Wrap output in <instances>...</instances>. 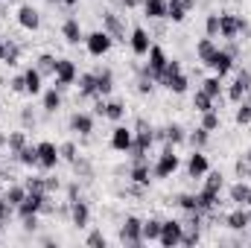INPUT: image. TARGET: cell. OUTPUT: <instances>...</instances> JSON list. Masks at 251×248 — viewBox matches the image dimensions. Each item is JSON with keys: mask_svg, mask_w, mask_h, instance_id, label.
<instances>
[{"mask_svg": "<svg viewBox=\"0 0 251 248\" xmlns=\"http://www.w3.org/2000/svg\"><path fill=\"white\" fill-rule=\"evenodd\" d=\"M3 53H6V41H0V62H3Z\"/></svg>", "mask_w": 251, "mask_h": 248, "instance_id": "cell-56", "label": "cell"}, {"mask_svg": "<svg viewBox=\"0 0 251 248\" xmlns=\"http://www.w3.org/2000/svg\"><path fill=\"white\" fill-rule=\"evenodd\" d=\"M26 193H29V190H26V187H9V190H6V196H3V198H6V201H9V204H12V207H18V204H21V201H24V198H26Z\"/></svg>", "mask_w": 251, "mask_h": 248, "instance_id": "cell-28", "label": "cell"}, {"mask_svg": "<svg viewBox=\"0 0 251 248\" xmlns=\"http://www.w3.org/2000/svg\"><path fill=\"white\" fill-rule=\"evenodd\" d=\"M246 204H249V207H251V190H249V198H246Z\"/></svg>", "mask_w": 251, "mask_h": 248, "instance_id": "cell-58", "label": "cell"}, {"mask_svg": "<svg viewBox=\"0 0 251 248\" xmlns=\"http://www.w3.org/2000/svg\"><path fill=\"white\" fill-rule=\"evenodd\" d=\"M178 73H181V62H176V59H170V62H167V67L161 70V76H158L155 82H161V85H167V82H170L173 76H178Z\"/></svg>", "mask_w": 251, "mask_h": 248, "instance_id": "cell-26", "label": "cell"}, {"mask_svg": "<svg viewBox=\"0 0 251 248\" xmlns=\"http://www.w3.org/2000/svg\"><path fill=\"white\" fill-rule=\"evenodd\" d=\"M225 222H228V228H231V231H246V228L251 225V213L240 207V210L228 213V219H225Z\"/></svg>", "mask_w": 251, "mask_h": 248, "instance_id": "cell-17", "label": "cell"}, {"mask_svg": "<svg viewBox=\"0 0 251 248\" xmlns=\"http://www.w3.org/2000/svg\"><path fill=\"white\" fill-rule=\"evenodd\" d=\"M146 56H149V64H146V76L158 79V76H161V70H164V67H167V62H170V59H167V53H164L158 44H152Z\"/></svg>", "mask_w": 251, "mask_h": 248, "instance_id": "cell-8", "label": "cell"}, {"mask_svg": "<svg viewBox=\"0 0 251 248\" xmlns=\"http://www.w3.org/2000/svg\"><path fill=\"white\" fill-rule=\"evenodd\" d=\"M176 170H178V155L167 146V149H164V155L158 158V164H155V170H152V173H155V178H170Z\"/></svg>", "mask_w": 251, "mask_h": 248, "instance_id": "cell-6", "label": "cell"}, {"mask_svg": "<svg viewBox=\"0 0 251 248\" xmlns=\"http://www.w3.org/2000/svg\"><path fill=\"white\" fill-rule=\"evenodd\" d=\"M201 91H204V94H210L213 99H219V94H222L219 76H210V79H204V82H201Z\"/></svg>", "mask_w": 251, "mask_h": 248, "instance_id": "cell-34", "label": "cell"}, {"mask_svg": "<svg viewBox=\"0 0 251 248\" xmlns=\"http://www.w3.org/2000/svg\"><path fill=\"white\" fill-rule=\"evenodd\" d=\"M38 70H41V76L44 73H56V59L53 56H41L38 59Z\"/></svg>", "mask_w": 251, "mask_h": 248, "instance_id": "cell-45", "label": "cell"}, {"mask_svg": "<svg viewBox=\"0 0 251 248\" xmlns=\"http://www.w3.org/2000/svg\"><path fill=\"white\" fill-rule=\"evenodd\" d=\"M70 128H73V131H79V134H91V131H94V117L79 111V114H73V117H70Z\"/></svg>", "mask_w": 251, "mask_h": 248, "instance_id": "cell-20", "label": "cell"}, {"mask_svg": "<svg viewBox=\"0 0 251 248\" xmlns=\"http://www.w3.org/2000/svg\"><path fill=\"white\" fill-rule=\"evenodd\" d=\"M207 134H210V131H207V128H204V125H201V128H196V131H193V134H190V143H193V146H196V149H201V146H204V143H207Z\"/></svg>", "mask_w": 251, "mask_h": 248, "instance_id": "cell-43", "label": "cell"}, {"mask_svg": "<svg viewBox=\"0 0 251 248\" xmlns=\"http://www.w3.org/2000/svg\"><path fill=\"white\" fill-rule=\"evenodd\" d=\"M164 137H167V143H173V146H176V143H181V140H184V128H181V125H170Z\"/></svg>", "mask_w": 251, "mask_h": 248, "instance_id": "cell-42", "label": "cell"}, {"mask_svg": "<svg viewBox=\"0 0 251 248\" xmlns=\"http://www.w3.org/2000/svg\"><path fill=\"white\" fill-rule=\"evenodd\" d=\"M59 105H62L59 91H56V88H53V91H47V94H44V108H47V111H59Z\"/></svg>", "mask_w": 251, "mask_h": 248, "instance_id": "cell-37", "label": "cell"}, {"mask_svg": "<svg viewBox=\"0 0 251 248\" xmlns=\"http://www.w3.org/2000/svg\"><path fill=\"white\" fill-rule=\"evenodd\" d=\"M187 173L193 175V178H201V175H207V173H210V164H207V158L201 155V149H196V152L190 155Z\"/></svg>", "mask_w": 251, "mask_h": 248, "instance_id": "cell-14", "label": "cell"}, {"mask_svg": "<svg viewBox=\"0 0 251 248\" xmlns=\"http://www.w3.org/2000/svg\"><path fill=\"white\" fill-rule=\"evenodd\" d=\"M120 240H123L126 246H140V243H143V222H140L137 216H128V219L123 222Z\"/></svg>", "mask_w": 251, "mask_h": 248, "instance_id": "cell-5", "label": "cell"}, {"mask_svg": "<svg viewBox=\"0 0 251 248\" xmlns=\"http://www.w3.org/2000/svg\"><path fill=\"white\" fill-rule=\"evenodd\" d=\"M59 149H56V143H50V140H44V143H38V167H44V170H53L56 164H59Z\"/></svg>", "mask_w": 251, "mask_h": 248, "instance_id": "cell-11", "label": "cell"}, {"mask_svg": "<svg viewBox=\"0 0 251 248\" xmlns=\"http://www.w3.org/2000/svg\"><path fill=\"white\" fill-rule=\"evenodd\" d=\"M120 3H123L126 9H134V6H137V3H140V0H120Z\"/></svg>", "mask_w": 251, "mask_h": 248, "instance_id": "cell-55", "label": "cell"}, {"mask_svg": "<svg viewBox=\"0 0 251 248\" xmlns=\"http://www.w3.org/2000/svg\"><path fill=\"white\" fill-rule=\"evenodd\" d=\"M105 26H108V35H111V32H114V35H120V32H123V29H120V21H117L111 12L105 15Z\"/></svg>", "mask_w": 251, "mask_h": 248, "instance_id": "cell-47", "label": "cell"}, {"mask_svg": "<svg viewBox=\"0 0 251 248\" xmlns=\"http://www.w3.org/2000/svg\"><path fill=\"white\" fill-rule=\"evenodd\" d=\"M26 190H38V193H47V181H41V178H29V181H26Z\"/></svg>", "mask_w": 251, "mask_h": 248, "instance_id": "cell-49", "label": "cell"}, {"mask_svg": "<svg viewBox=\"0 0 251 248\" xmlns=\"http://www.w3.org/2000/svg\"><path fill=\"white\" fill-rule=\"evenodd\" d=\"M237 123H240V125H249L251 123V99H249V102H246V99H243V102H237Z\"/></svg>", "mask_w": 251, "mask_h": 248, "instance_id": "cell-35", "label": "cell"}, {"mask_svg": "<svg viewBox=\"0 0 251 248\" xmlns=\"http://www.w3.org/2000/svg\"><path fill=\"white\" fill-rule=\"evenodd\" d=\"M246 161H249V164H251V152H249V158H246Z\"/></svg>", "mask_w": 251, "mask_h": 248, "instance_id": "cell-60", "label": "cell"}, {"mask_svg": "<svg viewBox=\"0 0 251 248\" xmlns=\"http://www.w3.org/2000/svg\"><path fill=\"white\" fill-rule=\"evenodd\" d=\"M59 155H62L64 161H76V146L73 143H64L62 149H59Z\"/></svg>", "mask_w": 251, "mask_h": 248, "instance_id": "cell-48", "label": "cell"}, {"mask_svg": "<svg viewBox=\"0 0 251 248\" xmlns=\"http://www.w3.org/2000/svg\"><path fill=\"white\" fill-rule=\"evenodd\" d=\"M15 155H18L21 164H26V167H38V146H24V149H18Z\"/></svg>", "mask_w": 251, "mask_h": 248, "instance_id": "cell-24", "label": "cell"}, {"mask_svg": "<svg viewBox=\"0 0 251 248\" xmlns=\"http://www.w3.org/2000/svg\"><path fill=\"white\" fill-rule=\"evenodd\" d=\"M62 32H64V41H67V44H79V41H82V26H79L76 18H67V21H64Z\"/></svg>", "mask_w": 251, "mask_h": 248, "instance_id": "cell-19", "label": "cell"}, {"mask_svg": "<svg viewBox=\"0 0 251 248\" xmlns=\"http://www.w3.org/2000/svg\"><path fill=\"white\" fill-rule=\"evenodd\" d=\"M12 91H26V85H24V76L12 79Z\"/></svg>", "mask_w": 251, "mask_h": 248, "instance_id": "cell-53", "label": "cell"}, {"mask_svg": "<svg viewBox=\"0 0 251 248\" xmlns=\"http://www.w3.org/2000/svg\"><path fill=\"white\" fill-rule=\"evenodd\" d=\"M24 85H26V94H41V70L29 67L24 73Z\"/></svg>", "mask_w": 251, "mask_h": 248, "instance_id": "cell-22", "label": "cell"}, {"mask_svg": "<svg viewBox=\"0 0 251 248\" xmlns=\"http://www.w3.org/2000/svg\"><path fill=\"white\" fill-rule=\"evenodd\" d=\"M18 24L24 26V29H38V24H41V18H38V12L32 9V6H21V12H18Z\"/></svg>", "mask_w": 251, "mask_h": 248, "instance_id": "cell-16", "label": "cell"}, {"mask_svg": "<svg viewBox=\"0 0 251 248\" xmlns=\"http://www.w3.org/2000/svg\"><path fill=\"white\" fill-rule=\"evenodd\" d=\"M26 146V137H24V131H15L12 137H9V149L12 152H18V149H24Z\"/></svg>", "mask_w": 251, "mask_h": 248, "instance_id": "cell-46", "label": "cell"}, {"mask_svg": "<svg viewBox=\"0 0 251 248\" xmlns=\"http://www.w3.org/2000/svg\"><path fill=\"white\" fill-rule=\"evenodd\" d=\"M18 56H21V47H18V44H12V41H6L3 62H6V64H18Z\"/></svg>", "mask_w": 251, "mask_h": 248, "instance_id": "cell-41", "label": "cell"}, {"mask_svg": "<svg viewBox=\"0 0 251 248\" xmlns=\"http://www.w3.org/2000/svg\"><path fill=\"white\" fill-rule=\"evenodd\" d=\"M249 190H251V187H246L243 181H240V184H234V187H231V201H237V204H246V198H249Z\"/></svg>", "mask_w": 251, "mask_h": 248, "instance_id": "cell-36", "label": "cell"}, {"mask_svg": "<svg viewBox=\"0 0 251 248\" xmlns=\"http://www.w3.org/2000/svg\"><path fill=\"white\" fill-rule=\"evenodd\" d=\"M79 91H82L85 97H94V94H97V76H94V73H85V76L79 79Z\"/></svg>", "mask_w": 251, "mask_h": 248, "instance_id": "cell-30", "label": "cell"}, {"mask_svg": "<svg viewBox=\"0 0 251 248\" xmlns=\"http://www.w3.org/2000/svg\"><path fill=\"white\" fill-rule=\"evenodd\" d=\"M0 184H3V181H0Z\"/></svg>", "mask_w": 251, "mask_h": 248, "instance_id": "cell-61", "label": "cell"}, {"mask_svg": "<svg viewBox=\"0 0 251 248\" xmlns=\"http://www.w3.org/2000/svg\"><path fill=\"white\" fill-rule=\"evenodd\" d=\"M193 105H196V111H199V114H204V111H210V108H213V97H210V94H204V91H196Z\"/></svg>", "mask_w": 251, "mask_h": 248, "instance_id": "cell-27", "label": "cell"}, {"mask_svg": "<svg viewBox=\"0 0 251 248\" xmlns=\"http://www.w3.org/2000/svg\"><path fill=\"white\" fill-rule=\"evenodd\" d=\"M237 173L246 178V175H249V161H237Z\"/></svg>", "mask_w": 251, "mask_h": 248, "instance_id": "cell-54", "label": "cell"}, {"mask_svg": "<svg viewBox=\"0 0 251 248\" xmlns=\"http://www.w3.org/2000/svg\"><path fill=\"white\" fill-rule=\"evenodd\" d=\"M181 237H184V225H181V222H176V219L161 222V237H158V243H161L164 248L181 246Z\"/></svg>", "mask_w": 251, "mask_h": 248, "instance_id": "cell-1", "label": "cell"}, {"mask_svg": "<svg viewBox=\"0 0 251 248\" xmlns=\"http://www.w3.org/2000/svg\"><path fill=\"white\" fill-rule=\"evenodd\" d=\"M167 18L173 24H181L187 18V3L184 0H167Z\"/></svg>", "mask_w": 251, "mask_h": 248, "instance_id": "cell-18", "label": "cell"}, {"mask_svg": "<svg viewBox=\"0 0 251 248\" xmlns=\"http://www.w3.org/2000/svg\"><path fill=\"white\" fill-rule=\"evenodd\" d=\"M44 207H47V193L29 190V193H26V198L18 204V213H21V219H24V216H35V213H41Z\"/></svg>", "mask_w": 251, "mask_h": 248, "instance_id": "cell-3", "label": "cell"}, {"mask_svg": "<svg viewBox=\"0 0 251 248\" xmlns=\"http://www.w3.org/2000/svg\"><path fill=\"white\" fill-rule=\"evenodd\" d=\"M167 88H170L173 94H187L190 82H187V76H184V73H178V76H173V79L167 82Z\"/></svg>", "mask_w": 251, "mask_h": 248, "instance_id": "cell-33", "label": "cell"}, {"mask_svg": "<svg viewBox=\"0 0 251 248\" xmlns=\"http://www.w3.org/2000/svg\"><path fill=\"white\" fill-rule=\"evenodd\" d=\"M85 44H88V53L91 56H105L108 50H111V35L102 29V32H91L88 38H85Z\"/></svg>", "mask_w": 251, "mask_h": 248, "instance_id": "cell-7", "label": "cell"}, {"mask_svg": "<svg viewBox=\"0 0 251 248\" xmlns=\"http://www.w3.org/2000/svg\"><path fill=\"white\" fill-rule=\"evenodd\" d=\"M123 114H126L123 102H108V105H105V117H108V120L117 123V120H123Z\"/></svg>", "mask_w": 251, "mask_h": 248, "instance_id": "cell-39", "label": "cell"}, {"mask_svg": "<svg viewBox=\"0 0 251 248\" xmlns=\"http://www.w3.org/2000/svg\"><path fill=\"white\" fill-rule=\"evenodd\" d=\"M249 88H251V73L249 70H240L237 79H234V85L228 88V99H231V102H243V97H246Z\"/></svg>", "mask_w": 251, "mask_h": 248, "instance_id": "cell-10", "label": "cell"}, {"mask_svg": "<svg viewBox=\"0 0 251 248\" xmlns=\"http://www.w3.org/2000/svg\"><path fill=\"white\" fill-rule=\"evenodd\" d=\"M201 125H204L207 131L219 128V114H216V108H210V111H204V114H201Z\"/></svg>", "mask_w": 251, "mask_h": 248, "instance_id": "cell-40", "label": "cell"}, {"mask_svg": "<svg viewBox=\"0 0 251 248\" xmlns=\"http://www.w3.org/2000/svg\"><path fill=\"white\" fill-rule=\"evenodd\" d=\"M196 53H199V59H201V62H207V59L216 53V44H213V38H201V41H199V47H196Z\"/></svg>", "mask_w": 251, "mask_h": 248, "instance_id": "cell-29", "label": "cell"}, {"mask_svg": "<svg viewBox=\"0 0 251 248\" xmlns=\"http://www.w3.org/2000/svg\"><path fill=\"white\" fill-rule=\"evenodd\" d=\"M249 29V24L243 21V18H237V15H219V35L222 38H228V41H234L240 32H246Z\"/></svg>", "mask_w": 251, "mask_h": 248, "instance_id": "cell-2", "label": "cell"}, {"mask_svg": "<svg viewBox=\"0 0 251 248\" xmlns=\"http://www.w3.org/2000/svg\"><path fill=\"white\" fill-rule=\"evenodd\" d=\"M128 41H131V53H134V56H146V53H149V47H152L149 32H146V29H140V26L131 32V38H128Z\"/></svg>", "mask_w": 251, "mask_h": 248, "instance_id": "cell-15", "label": "cell"}, {"mask_svg": "<svg viewBox=\"0 0 251 248\" xmlns=\"http://www.w3.org/2000/svg\"><path fill=\"white\" fill-rule=\"evenodd\" d=\"M158 237H161V222H158V219L143 222V240H146V243H152V240H158Z\"/></svg>", "mask_w": 251, "mask_h": 248, "instance_id": "cell-31", "label": "cell"}, {"mask_svg": "<svg viewBox=\"0 0 251 248\" xmlns=\"http://www.w3.org/2000/svg\"><path fill=\"white\" fill-rule=\"evenodd\" d=\"M111 146H114L117 152H131V146H134V131L117 125V128L111 131Z\"/></svg>", "mask_w": 251, "mask_h": 248, "instance_id": "cell-12", "label": "cell"}, {"mask_svg": "<svg viewBox=\"0 0 251 248\" xmlns=\"http://www.w3.org/2000/svg\"><path fill=\"white\" fill-rule=\"evenodd\" d=\"M50 3H67V6H73L76 0H50Z\"/></svg>", "mask_w": 251, "mask_h": 248, "instance_id": "cell-57", "label": "cell"}, {"mask_svg": "<svg viewBox=\"0 0 251 248\" xmlns=\"http://www.w3.org/2000/svg\"><path fill=\"white\" fill-rule=\"evenodd\" d=\"M152 140H155V137H152V128H146V123H137L134 146H131V149H134V155H137V161H140V158H143V152L152 146Z\"/></svg>", "mask_w": 251, "mask_h": 248, "instance_id": "cell-13", "label": "cell"}, {"mask_svg": "<svg viewBox=\"0 0 251 248\" xmlns=\"http://www.w3.org/2000/svg\"><path fill=\"white\" fill-rule=\"evenodd\" d=\"M204 64H207L219 79H222V76H228V73H231V67H234V53H231V50H219V47H216V53H213Z\"/></svg>", "mask_w": 251, "mask_h": 248, "instance_id": "cell-4", "label": "cell"}, {"mask_svg": "<svg viewBox=\"0 0 251 248\" xmlns=\"http://www.w3.org/2000/svg\"><path fill=\"white\" fill-rule=\"evenodd\" d=\"M137 91H140V94H152V76H146V79H140V85H137Z\"/></svg>", "mask_w": 251, "mask_h": 248, "instance_id": "cell-52", "label": "cell"}, {"mask_svg": "<svg viewBox=\"0 0 251 248\" xmlns=\"http://www.w3.org/2000/svg\"><path fill=\"white\" fill-rule=\"evenodd\" d=\"M131 181H134V184H149V167H146V164H143V161H137V167H134V170H131Z\"/></svg>", "mask_w": 251, "mask_h": 248, "instance_id": "cell-32", "label": "cell"}, {"mask_svg": "<svg viewBox=\"0 0 251 248\" xmlns=\"http://www.w3.org/2000/svg\"><path fill=\"white\" fill-rule=\"evenodd\" d=\"M204 29H207V38H216L219 35V15H207Z\"/></svg>", "mask_w": 251, "mask_h": 248, "instance_id": "cell-44", "label": "cell"}, {"mask_svg": "<svg viewBox=\"0 0 251 248\" xmlns=\"http://www.w3.org/2000/svg\"><path fill=\"white\" fill-rule=\"evenodd\" d=\"M88 246H102V248H105V237H102L100 231H94V234L88 237Z\"/></svg>", "mask_w": 251, "mask_h": 248, "instance_id": "cell-51", "label": "cell"}, {"mask_svg": "<svg viewBox=\"0 0 251 248\" xmlns=\"http://www.w3.org/2000/svg\"><path fill=\"white\" fill-rule=\"evenodd\" d=\"M178 204L187 210V213H196L199 210V196H190V193H184V196H178ZM201 213V210H199Z\"/></svg>", "mask_w": 251, "mask_h": 248, "instance_id": "cell-38", "label": "cell"}, {"mask_svg": "<svg viewBox=\"0 0 251 248\" xmlns=\"http://www.w3.org/2000/svg\"><path fill=\"white\" fill-rule=\"evenodd\" d=\"M111 88H114V76H111V70L97 73V94L105 97V94H111Z\"/></svg>", "mask_w": 251, "mask_h": 248, "instance_id": "cell-23", "label": "cell"}, {"mask_svg": "<svg viewBox=\"0 0 251 248\" xmlns=\"http://www.w3.org/2000/svg\"><path fill=\"white\" fill-rule=\"evenodd\" d=\"M56 88H64V85H73L76 82V64L70 59H56Z\"/></svg>", "mask_w": 251, "mask_h": 248, "instance_id": "cell-9", "label": "cell"}, {"mask_svg": "<svg viewBox=\"0 0 251 248\" xmlns=\"http://www.w3.org/2000/svg\"><path fill=\"white\" fill-rule=\"evenodd\" d=\"M143 9L149 18H167V0H143Z\"/></svg>", "mask_w": 251, "mask_h": 248, "instance_id": "cell-25", "label": "cell"}, {"mask_svg": "<svg viewBox=\"0 0 251 248\" xmlns=\"http://www.w3.org/2000/svg\"><path fill=\"white\" fill-rule=\"evenodd\" d=\"M246 178H251V164H249V175H246Z\"/></svg>", "mask_w": 251, "mask_h": 248, "instance_id": "cell-59", "label": "cell"}, {"mask_svg": "<svg viewBox=\"0 0 251 248\" xmlns=\"http://www.w3.org/2000/svg\"><path fill=\"white\" fill-rule=\"evenodd\" d=\"M70 213H73V225H79V228H85V225H88V216H91V210H88V204H85V201L73 198V204H70Z\"/></svg>", "mask_w": 251, "mask_h": 248, "instance_id": "cell-21", "label": "cell"}, {"mask_svg": "<svg viewBox=\"0 0 251 248\" xmlns=\"http://www.w3.org/2000/svg\"><path fill=\"white\" fill-rule=\"evenodd\" d=\"M9 210H12V204H9V201H6V198L0 196V225L6 222V216H9Z\"/></svg>", "mask_w": 251, "mask_h": 248, "instance_id": "cell-50", "label": "cell"}]
</instances>
